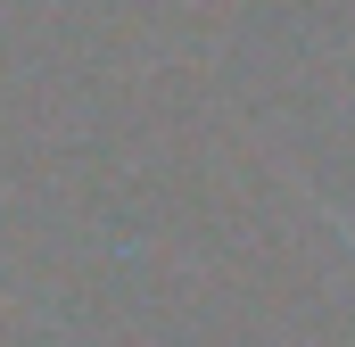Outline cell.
Returning a JSON list of instances; mask_svg holds the SVG:
<instances>
[{
	"mask_svg": "<svg viewBox=\"0 0 355 347\" xmlns=\"http://www.w3.org/2000/svg\"><path fill=\"white\" fill-rule=\"evenodd\" d=\"M331 223H339V232H347V248H355V223H347V215H331Z\"/></svg>",
	"mask_w": 355,
	"mask_h": 347,
	"instance_id": "obj_1",
	"label": "cell"
}]
</instances>
